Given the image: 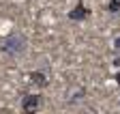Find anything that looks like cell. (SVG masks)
<instances>
[{"label":"cell","mask_w":120,"mask_h":114,"mask_svg":"<svg viewBox=\"0 0 120 114\" xmlns=\"http://www.w3.org/2000/svg\"><path fill=\"white\" fill-rule=\"evenodd\" d=\"M26 47H28V39L22 32H11L9 37H4L2 45H0V50L9 56H19L26 52Z\"/></svg>","instance_id":"1"},{"label":"cell","mask_w":120,"mask_h":114,"mask_svg":"<svg viewBox=\"0 0 120 114\" xmlns=\"http://www.w3.org/2000/svg\"><path fill=\"white\" fill-rule=\"evenodd\" d=\"M82 99H86V86L84 84H69L64 90V101L73 106V103L82 101Z\"/></svg>","instance_id":"2"},{"label":"cell","mask_w":120,"mask_h":114,"mask_svg":"<svg viewBox=\"0 0 120 114\" xmlns=\"http://www.w3.org/2000/svg\"><path fill=\"white\" fill-rule=\"evenodd\" d=\"M41 103H43V97H41V95H26V97L22 99V110H24L26 114H34V112L41 108Z\"/></svg>","instance_id":"3"},{"label":"cell","mask_w":120,"mask_h":114,"mask_svg":"<svg viewBox=\"0 0 120 114\" xmlns=\"http://www.w3.org/2000/svg\"><path fill=\"white\" fill-rule=\"evenodd\" d=\"M88 15H90V11L84 7V2H82V0H79V2L77 4H75L73 7V11H69V20H77V22H82V20H88Z\"/></svg>","instance_id":"4"},{"label":"cell","mask_w":120,"mask_h":114,"mask_svg":"<svg viewBox=\"0 0 120 114\" xmlns=\"http://www.w3.org/2000/svg\"><path fill=\"white\" fill-rule=\"evenodd\" d=\"M30 82H32L34 86H47V75H45L43 71H32V73H30Z\"/></svg>","instance_id":"5"},{"label":"cell","mask_w":120,"mask_h":114,"mask_svg":"<svg viewBox=\"0 0 120 114\" xmlns=\"http://www.w3.org/2000/svg\"><path fill=\"white\" fill-rule=\"evenodd\" d=\"M107 11L109 13H120V0H109V4H107Z\"/></svg>","instance_id":"6"},{"label":"cell","mask_w":120,"mask_h":114,"mask_svg":"<svg viewBox=\"0 0 120 114\" xmlns=\"http://www.w3.org/2000/svg\"><path fill=\"white\" fill-rule=\"evenodd\" d=\"M112 47H114V52H116V54H120V35L114 39V45H112Z\"/></svg>","instance_id":"7"},{"label":"cell","mask_w":120,"mask_h":114,"mask_svg":"<svg viewBox=\"0 0 120 114\" xmlns=\"http://www.w3.org/2000/svg\"><path fill=\"white\" fill-rule=\"evenodd\" d=\"M112 63H114V67H116V69H120V56H116Z\"/></svg>","instance_id":"8"},{"label":"cell","mask_w":120,"mask_h":114,"mask_svg":"<svg viewBox=\"0 0 120 114\" xmlns=\"http://www.w3.org/2000/svg\"><path fill=\"white\" fill-rule=\"evenodd\" d=\"M114 80H116V82L120 84V73H116V78H114Z\"/></svg>","instance_id":"9"}]
</instances>
